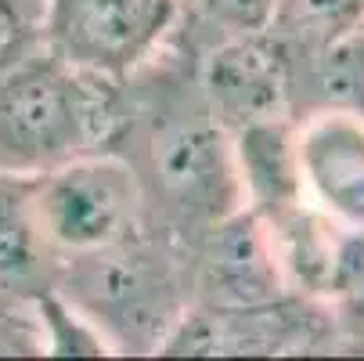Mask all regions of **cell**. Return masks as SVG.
I'll list each match as a JSON object with an SVG mask.
<instances>
[{"label": "cell", "instance_id": "8fae6325", "mask_svg": "<svg viewBox=\"0 0 364 361\" xmlns=\"http://www.w3.org/2000/svg\"><path fill=\"white\" fill-rule=\"evenodd\" d=\"M278 19H285L292 29L336 40L364 19V0H278Z\"/></svg>", "mask_w": 364, "mask_h": 361}, {"label": "cell", "instance_id": "3957f363", "mask_svg": "<svg viewBox=\"0 0 364 361\" xmlns=\"http://www.w3.org/2000/svg\"><path fill=\"white\" fill-rule=\"evenodd\" d=\"M177 15V0H50L47 36L62 62L119 76L144 62Z\"/></svg>", "mask_w": 364, "mask_h": 361}, {"label": "cell", "instance_id": "7a4b0ae2", "mask_svg": "<svg viewBox=\"0 0 364 361\" xmlns=\"http://www.w3.org/2000/svg\"><path fill=\"white\" fill-rule=\"evenodd\" d=\"M137 181L119 159H65L33 177V217L43 246L65 253L116 249L137 224Z\"/></svg>", "mask_w": 364, "mask_h": 361}, {"label": "cell", "instance_id": "8992f818", "mask_svg": "<svg viewBox=\"0 0 364 361\" xmlns=\"http://www.w3.org/2000/svg\"><path fill=\"white\" fill-rule=\"evenodd\" d=\"M299 181L310 184L325 210L364 231V127L343 113L314 120L296 141Z\"/></svg>", "mask_w": 364, "mask_h": 361}, {"label": "cell", "instance_id": "6da1fadb", "mask_svg": "<svg viewBox=\"0 0 364 361\" xmlns=\"http://www.w3.org/2000/svg\"><path fill=\"white\" fill-rule=\"evenodd\" d=\"M97 98L80 69L55 58H29L0 76V159L11 170H50L97 137Z\"/></svg>", "mask_w": 364, "mask_h": 361}, {"label": "cell", "instance_id": "9c48e42d", "mask_svg": "<svg viewBox=\"0 0 364 361\" xmlns=\"http://www.w3.org/2000/svg\"><path fill=\"white\" fill-rule=\"evenodd\" d=\"M43 239L33 217V177L22 170L0 174V278H26L40 261Z\"/></svg>", "mask_w": 364, "mask_h": 361}, {"label": "cell", "instance_id": "ba28073f", "mask_svg": "<svg viewBox=\"0 0 364 361\" xmlns=\"http://www.w3.org/2000/svg\"><path fill=\"white\" fill-rule=\"evenodd\" d=\"M235 159L245 192L271 210L274 217L289 214L299 202V159H296V141L282 127V120H256L238 127Z\"/></svg>", "mask_w": 364, "mask_h": 361}, {"label": "cell", "instance_id": "30bf717a", "mask_svg": "<svg viewBox=\"0 0 364 361\" xmlns=\"http://www.w3.org/2000/svg\"><path fill=\"white\" fill-rule=\"evenodd\" d=\"M318 90L336 109L364 113V36L343 33L336 40H325L318 58Z\"/></svg>", "mask_w": 364, "mask_h": 361}, {"label": "cell", "instance_id": "5b68a950", "mask_svg": "<svg viewBox=\"0 0 364 361\" xmlns=\"http://www.w3.org/2000/svg\"><path fill=\"white\" fill-rule=\"evenodd\" d=\"M289 62L278 43H267L264 33H249L213 51L205 66V94L220 120L245 127L256 120H274L285 105Z\"/></svg>", "mask_w": 364, "mask_h": 361}, {"label": "cell", "instance_id": "4fadbf2b", "mask_svg": "<svg viewBox=\"0 0 364 361\" xmlns=\"http://www.w3.org/2000/svg\"><path fill=\"white\" fill-rule=\"evenodd\" d=\"M328 293H346V296L364 293V231H357L336 246L332 271H328Z\"/></svg>", "mask_w": 364, "mask_h": 361}, {"label": "cell", "instance_id": "7c38bea8", "mask_svg": "<svg viewBox=\"0 0 364 361\" xmlns=\"http://www.w3.org/2000/svg\"><path fill=\"white\" fill-rule=\"evenodd\" d=\"M213 22L224 29L249 36V33H267L278 19V0H198Z\"/></svg>", "mask_w": 364, "mask_h": 361}, {"label": "cell", "instance_id": "52a82bcc", "mask_svg": "<svg viewBox=\"0 0 364 361\" xmlns=\"http://www.w3.org/2000/svg\"><path fill=\"white\" fill-rule=\"evenodd\" d=\"M202 282L213 303L235 307V311L264 307L278 296V256L259 217L238 214L217 221V235L202 264Z\"/></svg>", "mask_w": 364, "mask_h": 361}, {"label": "cell", "instance_id": "277c9868", "mask_svg": "<svg viewBox=\"0 0 364 361\" xmlns=\"http://www.w3.org/2000/svg\"><path fill=\"white\" fill-rule=\"evenodd\" d=\"M155 167L163 188L191 214L213 221L231 217L235 199L242 192L238 159L228 148L220 127H181L155 145Z\"/></svg>", "mask_w": 364, "mask_h": 361}]
</instances>
